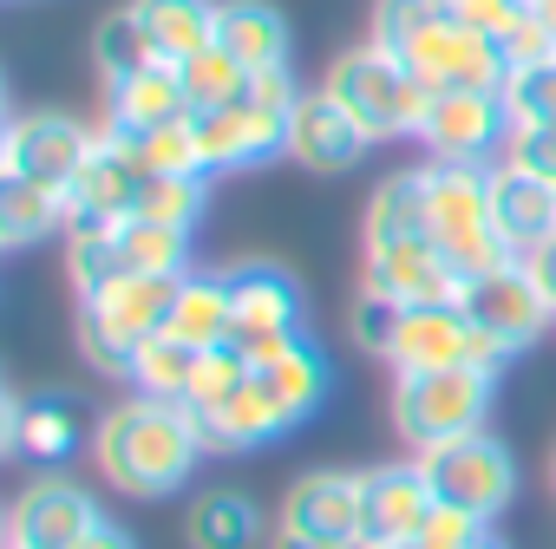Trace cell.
Here are the masks:
<instances>
[{
    "mask_svg": "<svg viewBox=\"0 0 556 549\" xmlns=\"http://www.w3.org/2000/svg\"><path fill=\"white\" fill-rule=\"evenodd\" d=\"M491 523H478L471 510H452V503H432V516L419 523V542L426 549H465V542H478Z\"/></svg>",
    "mask_w": 556,
    "mask_h": 549,
    "instance_id": "7bdbcfd3",
    "label": "cell"
},
{
    "mask_svg": "<svg viewBox=\"0 0 556 549\" xmlns=\"http://www.w3.org/2000/svg\"><path fill=\"white\" fill-rule=\"evenodd\" d=\"M484 183H491L497 235H504V248H510L517 261H523L536 242L556 235V177H536V170L497 157V164H484Z\"/></svg>",
    "mask_w": 556,
    "mask_h": 549,
    "instance_id": "ac0fdd59",
    "label": "cell"
},
{
    "mask_svg": "<svg viewBox=\"0 0 556 549\" xmlns=\"http://www.w3.org/2000/svg\"><path fill=\"white\" fill-rule=\"evenodd\" d=\"M530 14H536V21H543L549 34H556V0H530Z\"/></svg>",
    "mask_w": 556,
    "mask_h": 549,
    "instance_id": "7dc6e473",
    "label": "cell"
},
{
    "mask_svg": "<svg viewBox=\"0 0 556 549\" xmlns=\"http://www.w3.org/2000/svg\"><path fill=\"white\" fill-rule=\"evenodd\" d=\"M523 274H530V282H536V295L556 308V235L549 242H536L530 255H523Z\"/></svg>",
    "mask_w": 556,
    "mask_h": 549,
    "instance_id": "ee69618b",
    "label": "cell"
},
{
    "mask_svg": "<svg viewBox=\"0 0 556 549\" xmlns=\"http://www.w3.org/2000/svg\"><path fill=\"white\" fill-rule=\"evenodd\" d=\"M471 354H478V321L458 302H432V308L400 315L387 367L393 373H439V367H471Z\"/></svg>",
    "mask_w": 556,
    "mask_h": 549,
    "instance_id": "e0dca14e",
    "label": "cell"
},
{
    "mask_svg": "<svg viewBox=\"0 0 556 549\" xmlns=\"http://www.w3.org/2000/svg\"><path fill=\"white\" fill-rule=\"evenodd\" d=\"M210 203V183L203 177H164V170H144V190H138V209L131 216H151V222H170V229H190Z\"/></svg>",
    "mask_w": 556,
    "mask_h": 549,
    "instance_id": "e575fe53",
    "label": "cell"
},
{
    "mask_svg": "<svg viewBox=\"0 0 556 549\" xmlns=\"http://www.w3.org/2000/svg\"><path fill=\"white\" fill-rule=\"evenodd\" d=\"M432 503H439V497H432L419 458H413V464L361 471V542L374 549V542H406V536H419V523L432 516Z\"/></svg>",
    "mask_w": 556,
    "mask_h": 549,
    "instance_id": "d6986e66",
    "label": "cell"
},
{
    "mask_svg": "<svg viewBox=\"0 0 556 549\" xmlns=\"http://www.w3.org/2000/svg\"><path fill=\"white\" fill-rule=\"evenodd\" d=\"M249 373H255V367H249L236 347H210V354L197 360V380H190L184 406H190L197 419H203V412H223V406H229V399L249 386Z\"/></svg>",
    "mask_w": 556,
    "mask_h": 549,
    "instance_id": "d590c367",
    "label": "cell"
},
{
    "mask_svg": "<svg viewBox=\"0 0 556 549\" xmlns=\"http://www.w3.org/2000/svg\"><path fill=\"white\" fill-rule=\"evenodd\" d=\"M190 125H197L203 170H242V164H262L275 151H289V112H268L255 99L223 105V112H190Z\"/></svg>",
    "mask_w": 556,
    "mask_h": 549,
    "instance_id": "5bb4252c",
    "label": "cell"
},
{
    "mask_svg": "<svg viewBox=\"0 0 556 549\" xmlns=\"http://www.w3.org/2000/svg\"><path fill=\"white\" fill-rule=\"evenodd\" d=\"M419 471H426L439 503L471 510L478 523H491L510 503V490H517V464H510V451L491 432H465V438H445V445L419 451Z\"/></svg>",
    "mask_w": 556,
    "mask_h": 549,
    "instance_id": "ba28073f",
    "label": "cell"
},
{
    "mask_svg": "<svg viewBox=\"0 0 556 549\" xmlns=\"http://www.w3.org/2000/svg\"><path fill=\"white\" fill-rule=\"evenodd\" d=\"M138 190H144V164L138 151L105 125L92 157L79 164L73 190H66V235H92V229H118L131 209H138Z\"/></svg>",
    "mask_w": 556,
    "mask_h": 549,
    "instance_id": "30bf717a",
    "label": "cell"
},
{
    "mask_svg": "<svg viewBox=\"0 0 556 549\" xmlns=\"http://www.w3.org/2000/svg\"><path fill=\"white\" fill-rule=\"evenodd\" d=\"M504 131H510V112L497 92H432L419 144L445 164H497Z\"/></svg>",
    "mask_w": 556,
    "mask_h": 549,
    "instance_id": "7c38bea8",
    "label": "cell"
},
{
    "mask_svg": "<svg viewBox=\"0 0 556 549\" xmlns=\"http://www.w3.org/2000/svg\"><path fill=\"white\" fill-rule=\"evenodd\" d=\"M374 549H426L419 536H406V542H374Z\"/></svg>",
    "mask_w": 556,
    "mask_h": 549,
    "instance_id": "681fc988",
    "label": "cell"
},
{
    "mask_svg": "<svg viewBox=\"0 0 556 549\" xmlns=\"http://www.w3.org/2000/svg\"><path fill=\"white\" fill-rule=\"evenodd\" d=\"M400 60L413 66V79L426 92H504V73H510L504 47L478 27H465L458 14H439L426 34H413L400 47Z\"/></svg>",
    "mask_w": 556,
    "mask_h": 549,
    "instance_id": "52a82bcc",
    "label": "cell"
},
{
    "mask_svg": "<svg viewBox=\"0 0 556 549\" xmlns=\"http://www.w3.org/2000/svg\"><path fill=\"white\" fill-rule=\"evenodd\" d=\"M367 131L354 125V112L328 92H302V105L289 112V157L308 170H354L367 157Z\"/></svg>",
    "mask_w": 556,
    "mask_h": 549,
    "instance_id": "ffe728a7",
    "label": "cell"
},
{
    "mask_svg": "<svg viewBox=\"0 0 556 549\" xmlns=\"http://www.w3.org/2000/svg\"><path fill=\"white\" fill-rule=\"evenodd\" d=\"M177 79H184L190 112H223V105H242V99H249V79H255V73H249L229 47H203L197 60L177 66Z\"/></svg>",
    "mask_w": 556,
    "mask_h": 549,
    "instance_id": "d6a6232c",
    "label": "cell"
},
{
    "mask_svg": "<svg viewBox=\"0 0 556 549\" xmlns=\"http://www.w3.org/2000/svg\"><path fill=\"white\" fill-rule=\"evenodd\" d=\"M426 235L439 242V255L465 274V282H478V274L517 261L504 248V235H497L484 164H445V157L426 164Z\"/></svg>",
    "mask_w": 556,
    "mask_h": 549,
    "instance_id": "7a4b0ae2",
    "label": "cell"
},
{
    "mask_svg": "<svg viewBox=\"0 0 556 549\" xmlns=\"http://www.w3.org/2000/svg\"><path fill=\"white\" fill-rule=\"evenodd\" d=\"M92 523H99L92 490L53 471V477H34V484L14 497V510H8V542H21V549H79V536H86Z\"/></svg>",
    "mask_w": 556,
    "mask_h": 549,
    "instance_id": "4fadbf2b",
    "label": "cell"
},
{
    "mask_svg": "<svg viewBox=\"0 0 556 549\" xmlns=\"http://www.w3.org/2000/svg\"><path fill=\"white\" fill-rule=\"evenodd\" d=\"M184 112H190L184 79H177L170 60H157V66H144L138 79L112 86V112H105V125H112V131H151V125H170V118H184Z\"/></svg>",
    "mask_w": 556,
    "mask_h": 549,
    "instance_id": "d4e9b609",
    "label": "cell"
},
{
    "mask_svg": "<svg viewBox=\"0 0 556 549\" xmlns=\"http://www.w3.org/2000/svg\"><path fill=\"white\" fill-rule=\"evenodd\" d=\"M361 289L400 302V308H432V302H458L465 295V274L439 255V242L419 235H374L367 242V274Z\"/></svg>",
    "mask_w": 556,
    "mask_h": 549,
    "instance_id": "9c48e42d",
    "label": "cell"
},
{
    "mask_svg": "<svg viewBox=\"0 0 556 549\" xmlns=\"http://www.w3.org/2000/svg\"><path fill=\"white\" fill-rule=\"evenodd\" d=\"M118 261L131 274H190V229L151 222V216H125L118 222Z\"/></svg>",
    "mask_w": 556,
    "mask_h": 549,
    "instance_id": "1f68e13d",
    "label": "cell"
},
{
    "mask_svg": "<svg viewBox=\"0 0 556 549\" xmlns=\"http://www.w3.org/2000/svg\"><path fill=\"white\" fill-rule=\"evenodd\" d=\"M79 425H86L79 399H34L27 406L21 393H8V406H0V445H8L14 458H34V464L73 458Z\"/></svg>",
    "mask_w": 556,
    "mask_h": 549,
    "instance_id": "44dd1931",
    "label": "cell"
},
{
    "mask_svg": "<svg viewBox=\"0 0 556 549\" xmlns=\"http://www.w3.org/2000/svg\"><path fill=\"white\" fill-rule=\"evenodd\" d=\"M53 229H66V190L27 183V177L0 183V242H8V248H34Z\"/></svg>",
    "mask_w": 556,
    "mask_h": 549,
    "instance_id": "83f0119b",
    "label": "cell"
},
{
    "mask_svg": "<svg viewBox=\"0 0 556 549\" xmlns=\"http://www.w3.org/2000/svg\"><path fill=\"white\" fill-rule=\"evenodd\" d=\"M66 274H73V289H79V295H92L99 282H112V274H125V261H118V229L66 235Z\"/></svg>",
    "mask_w": 556,
    "mask_h": 549,
    "instance_id": "74e56055",
    "label": "cell"
},
{
    "mask_svg": "<svg viewBox=\"0 0 556 549\" xmlns=\"http://www.w3.org/2000/svg\"><path fill=\"white\" fill-rule=\"evenodd\" d=\"M118 138L138 151L144 170H164V177H210V170H203V151H197V125H190V112L170 118V125H151V131H118Z\"/></svg>",
    "mask_w": 556,
    "mask_h": 549,
    "instance_id": "836d02e7",
    "label": "cell"
},
{
    "mask_svg": "<svg viewBox=\"0 0 556 549\" xmlns=\"http://www.w3.org/2000/svg\"><path fill=\"white\" fill-rule=\"evenodd\" d=\"M131 8L151 27L157 60H170V66H184L203 47H216V8L223 0H131Z\"/></svg>",
    "mask_w": 556,
    "mask_h": 549,
    "instance_id": "cb8c5ba5",
    "label": "cell"
},
{
    "mask_svg": "<svg viewBox=\"0 0 556 549\" xmlns=\"http://www.w3.org/2000/svg\"><path fill=\"white\" fill-rule=\"evenodd\" d=\"M92 451H99V471L131 490V497H164L177 490L197 458H203V432H197V412L177 406V399H125L112 406L105 419H92Z\"/></svg>",
    "mask_w": 556,
    "mask_h": 549,
    "instance_id": "6da1fadb",
    "label": "cell"
},
{
    "mask_svg": "<svg viewBox=\"0 0 556 549\" xmlns=\"http://www.w3.org/2000/svg\"><path fill=\"white\" fill-rule=\"evenodd\" d=\"M497 373L484 367H439V373H393V425L413 451H432L445 438L484 432Z\"/></svg>",
    "mask_w": 556,
    "mask_h": 549,
    "instance_id": "5b68a950",
    "label": "cell"
},
{
    "mask_svg": "<svg viewBox=\"0 0 556 549\" xmlns=\"http://www.w3.org/2000/svg\"><path fill=\"white\" fill-rule=\"evenodd\" d=\"M8 549H21V542H8Z\"/></svg>",
    "mask_w": 556,
    "mask_h": 549,
    "instance_id": "f907efd6",
    "label": "cell"
},
{
    "mask_svg": "<svg viewBox=\"0 0 556 549\" xmlns=\"http://www.w3.org/2000/svg\"><path fill=\"white\" fill-rule=\"evenodd\" d=\"M79 549H138V542H131V529H118L112 516H99V523L79 536Z\"/></svg>",
    "mask_w": 556,
    "mask_h": 549,
    "instance_id": "f6af8a7d",
    "label": "cell"
},
{
    "mask_svg": "<svg viewBox=\"0 0 556 549\" xmlns=\"http://www.w3.org/2000/svg\"><path fill=\"white\" fill-rule=\"evenodd\" d=\"M400 302H387V295H374V289H361V302H354V341L367 347V354H380L387 360V347H393V334H400Z\"/></svg>",
    "mask_w": 556,
    "mask_h": 549,
    "instance_id": "ab89813d",
    "label": "cell"
},
{
    "mask_svg": "<svg viewBox=\"0 0 556 549\" xmlns=\"http://www.w3.org/2000/svg\"><path fill=\"white\" fill-rule=\"evenodd\" d=\"M282 529L328 542V549H354L361 542V471H308L289 484L282 497Z\"/></svg>",
    "mask_w": 556,
    "mask_h": 549,
    "instance_id": "9a60e30c",
    "label": "cell"
},
{
    "mask_svg": "<svg viewBox=\"0 0 556 549\" xmlns=\"http://www.w3.org/2000/svg\"><path fill=\"white\" fill-rule=\"evenodd\" d=\"M255 380L268 386V399L282 406L295 425L328 399V360H321V347H308V341H295V347L275 354V360H262V367H255Z\"/></svg>",
    "mask_w": 556,
    "mask_h": 549,
    "instance_id": "4316f807",
    "label": "cell"
},
{
    "mask_svg": "<svg viewBox=\"0 0 556 549\" xmlns=\"http://www.w3.org/2000/svg\"><path fill=\"white\" fill-rule=\"evenodd\" d=\"M92 144H99V131H86L66 112H21L8 125V144H0V170L27 177V183H47V190H73Z\"/></svg>",
    "mask_w": 556,
    "mask_h": 549,
    "instance_id": "8fae6325",
    "label": "cell"
},
{
    "mask_svg": "<svg viewBox=\"0 0 556 549\" xmlns=\"http://www.w3.org/2000/svg\"><path fill=\"white\" fill-rule=\"evenodd\" d=\"M216 47H229L249 73L289 66V21L268 0H223L216 8Z\"/></svg>",
    "mask_w": 556,
    "mask_h": 549,
    "instance_id": "603a6c76",
    "label": "cell"
},
{
    "mask_svg": "<svg viewBox=\"0 0 556 549\" xmlns=\"http://www.w3.org/2000/svg\"><path fill=\"white\" fill-rule=\"evenodd\" d=\"M439 14H452V0H380V8H374V40L380 47H406L413 34H426Z\"/></svg>",
    "mask_w": 556,
    "mask_h": 549,
    "instance_id": "f35d334b",
    "label": "cell"
},
{
    "mask_svg": "<svg viewBox=\"0 0 556 549\" xmlns=\"http://www.w3.org/2000/svg\"><path fill=\"white\" fill-rule=\"evenodd\" d=\"M321 92L341 99V105L354 112V125H361L374 144H380V138H419L426 105H432V92L413 79V66H406L393 47H380V40L341 53V60L328 66V86H321Z\"/></svg>",
    "mask_w": 556,
    "mask_h": 549,
    "instance_id": "277c9868",
    "label": "cell"
},
{
    "mask_svg": "<svg viewBox=\"0 0 556 549\" xmlns=\"http://www.w3.org/2000/svg\"><path fill=\"white\" fill-rule=\"evenodd\" d=\"M92 60H99L105 92H112V86H125V79H138L144 66H157L151 27L138 21V8H118V14H105V21H99V34H92Z\"/></svg>",
    "mask_w": 556,
    "mask_h": 549,
    "instance_id": "f546056e",
    "label": "cell"
},
{
    "mask_svg": "<svg viewBox=\"0 0 556 549\" xmlns=\"http://www.w3.org/2000/svg\"><path fill=\"white\" fill-rule=\"evenodd\" d=\"M452 14L465 21V27H478V34H491L497 47L530 21V0H452Z\"/></svg>",
    "mask_w": 556,
    "mask_h": 549,
    "instance_id": "b9f144b4",
    "label": "cell"
},
{
    "mask_svg": "<svg viewBox=\"0 0 556 549\" xmlns=\"http://www.w3.org/2000/svg\"><path fill=\"white\" fill-rule=\"evenodd\" d=\"M177 282L184 274H112V282H99L92 295H79V347L92 367L105 373H125L131 354L164 334L170 321V302H177Z\"/></svg>",
    "mask_w": 556,
    "mask_h": 549,
    "instance_id": "3957f363",
    "label": "cell"
},
{
    "mask_svg": "<svg viewBox=\"0 0 556 549\" xmlns=\"http://www.w3.org/2000/svg\"><path fill=\"white\" fill-rule=\"evenodd\" d=\"M184 529H190V549H262V516L242 490H203Z\"/></svg>",
    "mask_w": 556,
    "mask_h": 549,
    "instance_id": "f1b7e54d",
    "label": "cell"
},
{
    "mask_svg": "<svg viewBox=\"0 0 556 549\" xmlns=\"http://www.w3.org/2000/svg\"><path fill=\"white\" fill-rule=\"evenodd\" d=\"M549 477H556V464H549Z\"/></svg>",
    "mask_w": 556,
    "mask_h": 549,
    "instance_id": "816d5d0a",
    "label": "cell"
},
{
    "mask_svg": "<svg viewBox=\"0 0 556 549\" xmlns=\"http://www.w3.org/2000/svg\"><path fill=\"white\" fill-rule=\"evenodd\" d=\"M295 419L268 399V386L249 373V386L223 406V412H203L197 419V432H203V451H255V445H268V438H282Z\"/></svg>",
    "mask_w": 556,
    "mask_h": 549,
    "instance_id": "7402d4cb",
    "label": "cell"
},
{
    "mask_svg": "<svg viewBox=\"0 0 556 549\" xmlns=\"http://www.w3.org/2000/svg\"><path fill=\"white\" fill-rule=\"evenodd\" d=\"M497 99H504L510 125H543V118H556V53H549V60H530V66H510Z\"/></svg>",
    "mask_w": 556,
    "mask_h": 549,
    "instance_id": "8d00e7d4",
    "label": "cell"
},
{
    "mask_svg": "<svg viewBox=\"0 0 556 549\" xmlns=\"http://www.w3.org/2000/svg\"><path fill=\"white\" fill-rule=\"evenodd\" d=\"M268 549H328V542H308V536H295V529H275ZM354 549H367V542H354Z\"/></svg>",
    "mask_w": 556,
    "mask_h": 549,
    "instance_id": "bcb514c9",
    "label": "cell"
},
{
    "mask_svg": "<svg viewBox=\"0 0 556 549\" xmlns=\"http://www.w3.org/2000/svg\"><path fill=\"white\" fill-rule=\"evenodd\" d=\"M302 341V289L275 261H249L229 274V347L262 367Z\"/></svg>",
    "mask_w": 556,
    "mask_h": 549,
    "instance_id": "8992f818",
    "label": "cell"
},
{
    "mask_svg": "<svg viewBox=\"0 0 556 549\" xmlns=\"http://www.w3.org/2000/svg\"><path fill=\"white\" fill-rule=\"evenodd\" d=\"M164 334L190 341V347H229V274H184Z\"/></svg>",
    "mask_w": 556,
    "mask_h": 549,
    "instance_id": "484cf974",
    "label": "cell"
},
{
    "mask_svg": "<svg viewBox=\"0 0 556 549\" xmlns=\"http://www.w3.org/2000/svg\"><path fill=\"white\" fill-rule=\"evenodd\" d=\"M458 308H465L478 328H491L497 341H510V347H530V341L556 321V308L536 295V282L523 274V261H504V268L478 274V282H465Z\"/></svg>",
    "mask_w": 556,
    "mask_h": 549,
    "instance_id": "2e32d148",
    "label": "cell"
},
{
    "mask_svg": "<svg viewBox=\"0 0 556 549\" xmlns=\"http://www.w3.org/2000/svg\"><path fill=\"white\" fill-rule=\"evenodd\" d=\"M497 157H510V164H523V170H536V177H556V118H543V125H510Z\"/></svg>",
    "mask_w": 556,
    "mask_h": 549,
    "instance_id": "60d3db41",
    "label": "cell"
},
{
    "mask_svg": "<svg viewBox=\"0 0 556 549\" xmlns=\"http://www.w3.org/2000/svg\"><path fill=\"white\" fill-rule=\"evenodd\" d=\"M465 549H504V542H497V536L484 529V536H478V542H465Z\"/></svg>",
    "mask_w": 556,
    "mask_h": 549,
    "instance_id": "c3c4849f",
    "label": "cell"
},
{
    "mask_svg": "<svg viewBox=\"0 0 556 549\" xmlns=\"http://www.w3.org/2000/svg\"><path fill=\"white\" fill-rule=\"evenodd\" d=\"M197 360H203V347H190V341H177V334H151L138 354H131V386L144 393V399H177L184 406V393H190V380H197Z\"/></svg>",
    "mask_w": 556,
    "mask_h": 549,
    "instance_id": "4dcf8cb0",
    "label": "cell"
}]
</instances>
